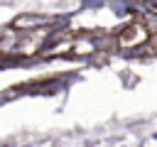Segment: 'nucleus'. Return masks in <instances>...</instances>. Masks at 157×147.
<instances>
[{
	"instance_id": "obj_1",
	"label": "nucleus",
	"mask_w": 157,
	"mask_h": 147,
	"mask_svg": "<svg viewBox=\"0 0 157 147\" xmlns=\"http://www.w3.org/2000/svg\"><path fill=\"white\" fill-rule=\"evenodd\" d=\"M147 42H150V34H147V29H145V24H142L140 20H132L130 24H125V27L115 34V47L123 49V51L142 49Z\"/></svg>"
},
{
	"instance_id": "obj_3",
	"label": "nucleus",
	"mask_w": 157,
	"mask_h": 147,
	"mask_svg": "<svg viewBox=\"0 0 157 147\" xmlns=\"http://www.w3.org/2000/svg\"><path fill=\"white\" fill-rule=\"evenodd\" d=\"M71 51L74 54H78V56H86V54H93L96 51V42H93V37H78V39H74L71 42Z\"/></svg>"
},
{
	"instance_id": "obj_2",
	"label": "nucleus",
	"mask_w": 157,
	"mask_h": 147,
	"mask_svg": "<svg viewBox=\"0 0 157 147\" xmlns=\"http://www.w3.org/2000/svg\"><path fill=\"white\" fill-rule=\"evenodd\" d=\"M49 24H54V20L52 17H44L39 12H22V15H17L12 20V29H20V32H37L39 27L47 29Z\"/></svg>"
}]
</instances>
